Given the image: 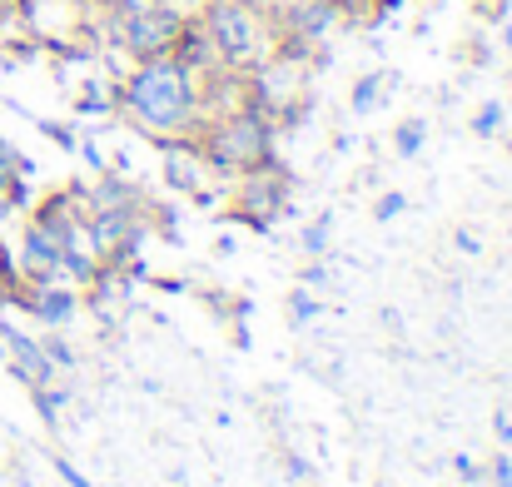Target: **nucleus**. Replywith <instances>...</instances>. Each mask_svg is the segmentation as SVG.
<instances>
[{"label": "nucleus", "instance_id": "nucleus-3", "mask_svg": "<svg viewBox=\"0 0 512 487\" xmlns=\"http://www.w3.org/2000/svg\"><path fill=\"white\" fill-rule=\"evenodd\" d=\"M199 30L209 35V50H214V65H229V70H244L264 55L269 35H264V20L249 0H204L199 10Z\"/></svg>", "mask_w": 512, "mask_h": 487}, {"label": "nucleus", "instance_id": "nucleus-14", "mask_svg": "<svg viewBox=\"0 0 512 487\" xmlns=\"http://www.w3.org/2000/svg\"><path fill=\"white\" fill-rule=\"evenodd\" d=\"M498 125H503V105L493 100V105H483V110H478L473 130H478V135H498Z\"/></svg>", "mask_w": 512, "mask_h": 487}, {"label": "nucleus", "instance_id": "nucleus-10", "mask_svg": "<svg viewBox=\"0 0 512 487\" xmlns=\"http://www.w3.org/2000/svg\"><path fill=\"white\" fill-rule=\"evenodd\" d=\"M40 348H45V358L55 363V373H70V368L80 363V358H75V348L60 338V328H50V338H40Z\"/></svg>", "mask_w": 512, "mask_h": 487}, {"label": "nucleus", "instance_id": "nucleus-4", "mask_svg": "<svg viewBox=\"0 0 512 487\" xmlns=\"http://www.w3.org/2000/svg\"><path fill=\"white\" fill-rule=\"evenodd\" d=\"M184 20H189V15H174L165 5H145V10L115 20L110 30L120 35V45H125L135 60H155V55H174V40H179Z\"/></svg>", "mask_w": 512, "mask_h": 487}, {"label": "nucleus", "instance_id": "nucleus-1", "mask_svg": "<svg viewBox=\"0 0 512 487\" xmlns=\"http://www.w3.org/2000/svg\"><path fill=\"white\" fill-rule=\"evenodd\" d=\"M120 110L155 140L189 135L199 110H204V90H199V70L179 65L174 55L155 60H135V70L120 85Z\"/></svg>", "mask_w": 512, "mask_h": 487}, {"label": "nucleus", "instance_id": "nucleus-19", "mask_svg": "<svg viewBox=\"0 0 512 487\" xmlns=\"http://www.w3.org/2000/svg\"><path fill=\"white\" fill-rule=\"evenodd\" d=\"M55 473H60V478H65L70 487H95L90 478H85V473H80V468H70V463H55Z\"/></svg>", "mask_w": 512, "mask_h": 487}, {"label": "nucleus", "instance_id": "nucleus-11", "mask_svg": "<svg viewBox=\"0 0 512 487\" xmlns=\"http://www.w3.org/2000/svg\"><path fill=\"white\" fill-rule=\"evenodd\" d=\"M378 95H383V75L373 70V75H363V80L353 85V110H358V115H368V110L378 105Z\"/></svg>", "mask_w": 512, "mask_h": 487}, {"label": "nucleus", "instance_id": "nucleus-24", "mask_svg": "<svg viewBox=\"0 0 512 487\" xmlns=\"http://www.w3.org/2000/svg\"><path fill=\"white\" fill-rule=\"evenodd\" d=\"M249 5H254V0H249Z\"/></svg>", "mask_w": 512, "mask_h": 487}, {"label": "nucleus", "instance_id": "nucleus-22", "mask_svg": "<svg viewBox=\"0 0 512 487\" xmlns=\"http://www.w3.org/2000/svg\"><path fill=\"white\" fill-rule=\"evenodd\" d=\"M493 433H498V443H503V448H512V418H503V413H498Z\"/></svg>", "mask_w": 512, "mask_h": 487}, {"label": "nucleus", "instance_id": "nucleus-18", "mask_svg": "<svg viewBox=\"0 0 512 487\" xmlns=\"http://www.w3.org/2000/svg\"><path fill=\"white\" fill-rule=\"evenodd\" d=\"M155 5H165V10H174V15H189V20L204 10V0H155Z\"/></svg>", "mask_w": 512, "mask_h": 487}, {"label": "nucleus", "instance_id": "nucleus-20", "mask_svg": "<svg viewBox=\"0 0 512 487\" xmlns=\"http://www.w3.org/2000/svg\"><path fill=\"white\" fill-rule=\"evenodd\" d=\"M304 284H314V289H319V284H329V269H324V259H314V264L304 269Z\"/></svg>", "mask_w": 512, "mask_h": 487}, {"label": "nucleus", "instance_id": "nucleus-15", "mask_svg": "<svg viewBox=\"0 0 512 487\" xmlns=\"http://www.w3.org/2000/svg\"><path fill=\"white\" fill-rule=\"evenodd\" d=\"M483 478H488L493 487H512V458L508 453H498V458L488 463V473H483Z\"/></svg>", "mask_w": 512, "mask_h": 487}, {"label": "nucleus", "instance_id": "nucleus-2", "mask_svg": "<svg viewBox=\"0 0 512 487\" xmlns=\"http://www.w3.org/2000/svg\"><path fill=\"white\" fill-rule=\"evenodd\" d=\"M199 150H204L214 174H254V169L274 164V155H269L274 150V125L259 105H239V110L219 115L204 130Z\"/></svg>", "mask_w": 512, "mask_h": 487}, {"label": "nucleus", "instance_id": "nucleus-8", "mask_svg": "<svg viewBox=\"0 0 512 487\" xmlns=\"http://www.w3.org/2000/svg\"><path fill=\"white\" fill-rule=\"evenodd\" d=\"M30 403H35V413L45 418V428H55L60 413L70 408V388L55 383V378H50V383H35V388H30Z\"/></svg>", "mask_w": 512, "mask_h": 487}, {"label": "nucleus", "instance_id": "nucleus-6", "mask_svg": "<svg viewBox=\"0 0 512 487\" xmlns=\"http://www.w3.org/2000/svg\"><path fill=\"white\" fill-rule=\"evenodd\" d=\"M25 304V314L45 328H65L75 314H80V289L65 284V279H40V284H20L15 294Z\"/></svg>", "mask_w": 512, "mask_h": 487}, {"label": "nucleus", "instance_id": "nucleus-23", "mask_svg": "<svg viewBox=\"0 0 512 487\" xmlns=\"http://www.w3.org/2000/svg\"><path fill=\"white\" fill-rule=\"evenodd\" d=\"M95 487H105V483H95Z\"/></svg>", "mask_w": 512, "mask_h": 487}, {"label": "nucleus", "instance_id": "nucleus-5", "mask_svg": "<svg viewBox=\"0 0 512 487\" xmlns=\"http://www.w3.org/2000/svg\"><path fill=\"white\" fill-rule=\"evenodd\" d=\"M239 179H244V184H239V194H234V219H244V224H254V229L274 224V214H279L284 199H289L284 174H279L274 164H264V169H254V174H239Z\"/></svg>", "mask_w": 512, "mask_h": 487}, {"label": "nucleus", "instance_id": "nucleus-13", "mask_svg": "<svg viewBox=\"0 0 512 487\" xmlns=\"http://www.w3.org/2000/svg\"><path fill=\"white\" fill-rule=\"evenodd\" d=\"M319 314H324V304H319L314 294H304V289L289 294V324H314Z\"/></svg>", "mask_w": 512, "mask_h": 487}, {"label": "nucleus", "instance_id": "nucleus-12", "mask_svg": "<svg viewBox=\"0 0 512 487\" xmlns=\"http://www.w3.org/2000/svg\"><path fill=\"white\" fill-rule=\"evenodd\" d=\"M423 140H428V125H423V120H403V125H398V135H393L398 155H418V150H423Z\"/></svg>", "mask_w": 512, "mask_h": 487}, {"label": "nucleus", "instance_id": "nucleus-21", "mask_svg": "<svg viewBox=\"0 0 512 487\" xmlns=\"http://www.w3.org/2000/svg\"><path fill=\"white\" fill-rule=\"evenodd\" d=\"M453 244H458L463 254H483V239H478V234H463V229H458V239H453Z\"/></svg>", "mask_w": 512, "mask_h": 487}, {"label": "nucleus", "instance_id": "nucleus-16", "mask_svg": "<svg viewBox=\"0 0 512 487\" xmlns=\"http://www.w3.org/2000/svg\"><path fill=\"white\" fill-rule=\"evenodd\" d=\"M453 473H458V483H483V473H488V468H478L468 453H458V458H453Z\"/></svg>", "mask_w": 512, "mask_h": 487}, {"label": "nucleus", "instance_id": "nucleus-7", "mask_svg": "<svg viewBox=\"0 0 512 487\" xmlns=\"http://www.w3.org/2000/svg\"><path fill=\"white\" fill-rule=\"evenodd\" d=\"M0 353H5L10 373H15L25 388H35V383H50V378H55V363L45 358L40 338H30V333H20V328L0 324Z\"/></svg>", "mask_w": 512, "mask_h": 487}, {"label": "nucleus", "instance_id": "nucleus-17", "mask_svg": "<svg viewBox=\"0 0 512 487\" xmlns=\"http://www.w3.org/2000/svg\"><path fill=\"white\" fill-rule=\"evenodd\" d=\"M403 209H408V199H403V194H383V199L373 204V214H378V219H398Z\"/></svg>", "mask_w": 512, "mask_h": 487}, {"label": "nucleus", "instance_id": "nucleus-9", "mask_svg": "<svg viewBox=\"0 0 512 487\" xmlns=\"http://www.w3.org/2000/svg\"><path fill=\"white\" fill-rule=\"evenodd\" d=\"M329 244H334V214H319V219L299 234V249H304L309 259H324V254H329Z\"/></svg>", "mask_w": 512, "mask_h": 487}]
</instances>
